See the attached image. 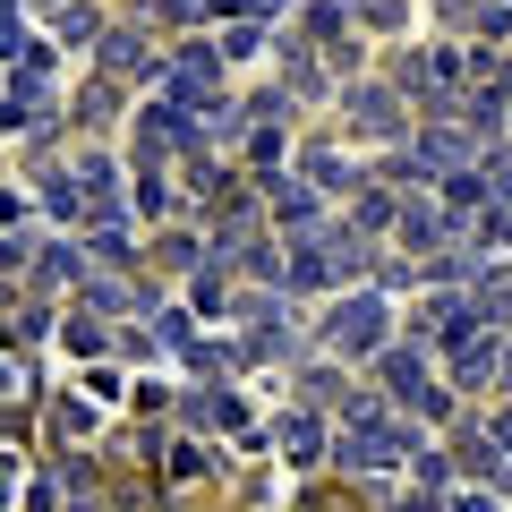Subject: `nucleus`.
Masks as SVG:
<instances>
[{"mask_svg":"<svg viewBox=\"0 0 512 512\" xmlns=\"http://www.w3.org/2000/svg\"><path fill=\"white\" fill-rule=\"evenodd\" d=\"M333 342H350V350H359V342H376V299H350V308L333 316Z\"/></svg>","mask_w":512,"mask_h":512,"instance_id":"f257e3e1","label":"nucleus"},{"mask_svg":"<svg viewBox=\"0 0 512 512\" xmlns=\"http://www.w3.org/2000/svg\"><path fill=\"white\" fill-rule=\"evenodd\" d=\"M0 487H9V461H0Z\"/></svg>","mask_w":512,"mask_h":512,"instance_id":"f03ea898","label":"nucleus"}]
</instances>
